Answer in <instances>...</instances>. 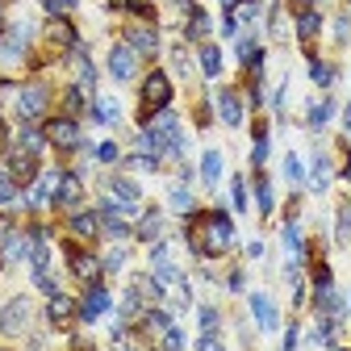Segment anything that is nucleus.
<instances>
[{
	"label": "nucleus",
	"mask_w": 351,
	"mask_h": 351,
	"mask_svg": "<svg viewBox=\"0 0 351 351\" xmlns=\"http://www.w3.org/2000/svg\"><path fill=\"white\" fill-rule=\"evenodd\" d=\"M339 239H343V243L351 239V205H347V209L339 213Z\"/></svg>",
	"instance_id": "43"
},
{
	"label": "nucleus",
	"mask_w": 351,
	"mask_h": 351,
	"mask_svg": "<svg viewBox=\"0 0 351 351\" xmlns=\"http://www.w3.org/2000/svg\"><path fill=\"white\" fill-rule=\"evenodd\" d=\"M80 201H84L80 176H75V171H63V176H59V189H55V205H59V209H75Z\"/></svg>",
	"instance_id": "11"
},
{
	"label": "nucleus",
	"mask_w": 351,
	"mask_h": 351,
	"mask_svg": "<svg viewBox=\"0 0 351 351\" xmlns=\"http://www.w3.org/2000/svg\"><path fill=\"white\" fill-rule=\"evenodd\" d=\"M134 234H138L143 243H159V234H163V213H159V209H147Z\"/></svg>",
	"instance_id": "17"
},
{
	"label": "nucleus",
	"mask_w": 351,
	"mask_h": 351,
	"mask_svg": "<svg viewBox=\"0 0 351 351\" xmlns=\"http://www.w3.org/2000/svg\"><path fill=\"white\" fill-rule=\"evenodd\" d=\"M121 351H138V347H121Z\"/></svg>",
	"instance_id": "49"
},
{
	"label": "nucleus",
	"mask_w": 351,
	"mask_h": 351,
	"mask_svg": "<svg viewBox=\"0 0 351 351\" xmlns=\"http://www.w3.org/2000/svg\"><path fill=\"white\" fill-rule=\"evenodd\" d=\"M21 59H25V42L5 34V38H0V63H21Z\"/></svg>",
	"instance_id": "22"
},
{
	"label": "nucleus",
	"mask_w": 351,
	"mask_h": 351,
	"mask_svg": "<svg viewBox=\"0 0 351 351\" xmlns=\"http://www.w3.org/2000/svg\"><path fill=\"white\" fill-rule=\"evenodd\" d=\"M343 125H347V134H351V105H347V113H343Z\"/></svg>",
	"instance_id": "47"
},
{
	"label": "nucleus",
	"mask_w": 351,
	"mask_h": 351,
	"mask_svg": "<svg viewBox=\"0 0 351 351\" xmlns=\"http://www.w3.org/2000/svg\"><path fill=\"white\" fill-rule=\"evenodd\" d=\"M143 326H147L151 335H163V330L171 326V314H167V310H147V314H143Z\"/></svg>",
	"instance_id": "28"
},
{
	"label": "nucleus",
	"mask_w": 351,
	"mask_h": 351,
	"mask_svg": "<svg viewBox=\"0 0 351 351\" xmlns=\"http://www.w3.org/2000/svg\"><path fill=\"white\" fill-rule=\"evenodd\" d=\"M93 117H97L101 125H117V117H121V113H117V101L97 97V101H93Z\"/></svg>",
	"instance_id": "24"
},
{
	"label": "nucleus",
	"mask_w": 351,
	"mask_h": 351,
	"mask_svg": "<svg viewBox=\"0 0 351 351\" xmlns=\"http://www.w3.org/2000/svg\"><path fill=\"white\" fill-rule=\"evenodd\" d=\"M171 63H176V71H180V75H189V55H184V51H176Z\"/></svg>",
	"instance_id": "45"
},
{
	"label": "nucleus",
	"mask_w": 351,
	"mask_h": 351,
	"mask_svg": "<svg viewBox=\"0 0 351 351\" xmlns=\"http://www.w3.org/2000/svg\"><path fill=\"white\" fill-rule=\"evenodd\" d=\"M255 205H259V213H263V217H268V213H272V205H276V201H272V184H268V176H259V180H255Z\"/></svg>",
	"instance_id": "27"
},
{
	"label": "nucleus",
	"mask_w": 351,
	"mask_h": 351,
	"mask_svg": "<svg viewBox=\"0 0 351 351\" xmlns=\"http://www.w3.org/2000/svg\"><path fill=\"white\" fill-rule=\"evenodd\" d=\"M330 117H335V101L326 97L322 105H314V109H310V130H322V125H326Z\"/></svg>",
	"instance_id": "31"
},
{
	"label": "nucleus",
	"mask_w": 351,
	"mask_h": 351,
	"mask_svg": "<svg viewBox=\"0 0 351 351\" xmlns=\"http://www.w3.org/2000/svg\"><path fill=\"white\" fill-rule=\"evenodd\" d=\"M47 318H51V326H55V330H67V326L80 318V305H75L67 293H55V297H51V305H47Z\"/></svg>",
	"instance_id": "7"
},
{
	"label": "nucleus",
	"mask_w": 351,
	"mask_h": 351,
	"mask_svg": "<svg viewBox=\"0 0 351 351\" xmlns=\"http://www.w3.org/2000/svg\"><path fill=\"white\" fill-rule=\"evenodd\" d=\"M217 117L226 125H243V101H239L234 88H222V93H217Z\"/></svg>",
	"instance_id": "15"
},
{
	"label": "nucleus",
	"mask_w": 351,
	"mask_h": 351,
	"mask_svg": "<svg viewBox=\"0 0 351 351\" xmlns=\"http://www.w3.org/2000/svg\"><path fill=\"white\" fill-rule=\"evenodd\" d=\"M109 193H113V201L121 205V213H134L138 209V184L134 180H130V176H113V180H109Z\"/></svg>",
	"instance_id": "10"
},
{
	"label": "nucleus",
	"mask_w": 351,
	"mask_h": 351,
	"mask_svg": "<svg viewBox=\"0 0 351 351\" xmlns=\"http://www.w3.org/2000/svg\"><path fill=\"white\" fill-rule=\"evenodd\" d=\"M47 147V134H42V130L34 125V121H21V130H17V151H42Z\"/></svg>",
	"instance_id": "16"
},
{
	"label": "nucleus",
	"mask_w": 351,
	"mask_h": 351,
	"mask_svg": "<svg viewBox=\"0 0 351 351\" xmlns=\"http://www.w3.org/2000/svg\"><path fill=\"white\" fill-rule=\"evenodd\" d=\"M29 318H34V305H29V297H13L5 310H0V330L5 335H25L29 330Z\"/></svg>",
	"instance_id": "3"
},
{
	"label": "nucleus",
	"mask_w": 351,
	"mask_h": 351,
	"mask_svg": "<svg viewBox=\"0 0 351 351\" xmlns=\"http://www.w3.org/2000/svg\"><path fill=\"white\" fill-rule=\"evenodd\" d=\"M180 347H184V330L171 322V326L163 330V351H180Z\"/></svg>",
	"instance_id": "34"
},
{
	"label": "nucleus",
	"mask_w": 351,
	"mask_h": 351,
	"mask_svg": "<svg viewBox=\"0 0 351 351\" xmlns=\"http://www.w3.org/2000/svg\"><path fill=\"white\" fill-rule=\"evenodd\" d=\"M17 201V180L9 171H0V205H13Z\"/></svg>",
	"instance_id": "32"
},
{
	"label": "nucleus",
	"mask_w": 351,
	"mask_h": 351,
	"mask_svg": "<svg viewBox=\"0 0 351 351\" xmlns=\"http://www.w3.org/2000/svg\"><path fill=\"white\" fill-rule=\"evenodd\" d=\"M184 34H189L193 42H201V38L209 34V13H205V9H193V13H189V25H184Z\"/></svg>",
	"instance_id": "25"
},
{
	"label": "nucleus",
	"mask_w": 351,
	"mask_h": 351,
	"mask_svg": "<svg viewBox=\"0 0 351 351\" xmlns=\"http://www.w3.org/2000/svg\"><path fill=\"white\" fill-rule=\"evenodd\" d=\"M42 5H47L51 17H59V13H71L75 9V0H42Z\"/></svg>",
	"instance_id": "42"
},
{
	"label": "nucleus",
	"mask_w": 351,
	"mask_h": 351,
	"mask_svg": "<svg viewBox=\"0 0 351 351\" xmlns=\"http://www.w3.org/2000/svg\"><path fill=\"white\" fill-rule=\"evenodd\" d=\"M197 318H201V330L217 335V310H213V305H201V310H197Z\"/></svg>",
	"instance_id": "37"
},
{
	"label": "nucleus",
	"mask_w": 351,
	"mask_h": 351,
	"mask_svg": "<svg viewBox=\"0 0 351 351\" xmlns=\"http://www.w3.org/2000/svg\"><path fill=\"white\" fill-rule=\"evenodd\" d=\"M97 159H101V163H113V159H117V147H113V143H101V147H97Z\"/></svg>",
	"instance_id": "44"
},
{
	"label": "nucleus",
	"mask_w": 351,
	"mask_h": 351,
	"mask_svg": "<svg viewBox=\"0 0 351 351\" xmlns=\"http://www.w3.org/2000/svg\"><path fill=\"white\" fill-rule=\"evenodd\" d=\"M343 176H347V180H351V163H347V171H343Z\"/></svg>",
	"instance_id": "48"
},
{
	"label": "nucleus",
	"mask_w": 351,
	"mask_h": 351,
	"mask_svg": "<svg viewBox=\"0 0 351 351\" xmlns=\"http://www.w3.org/2000/svg\"><path fill=\"white\" fill-rule=\"evenodd\" d=\"M318 29H322V17H318V9H301V17H297V38H301V42H310Z\"/></svg>",
	"instance_id": "21"
},
{
	"label": "nucleus",
	"mask_w": 351,
	"mask_h": 351,
	"mask_svg": "<svg viewBox=\"0 0 351 351\" xmlns=\"http://www.w3.org/2000/svg\"><path fill=\"white\" fill-rule=\"evenodd\" d=\"M285 176H289L293 184H301V180H305V167H301V159H297V155H285Z\"/></svg>",
	"instance_id": "35"
},
{
	"label": "nucleus",
	"mask_w": 351,
	"mask_h": 351,
	"mask_svg": "<svg viewBox=\"0 0 351 351\" xmlns=\"http://www.w3.org/2000/svg\"><path fill=\"white\" fill-rule=\"evenodd\" d=\"M105 310H109V293L101 289V280L88 285V293H84V301H80V322H97Z\"/></svg>",
	"instance_id": "9"
},
{
	"label": "nucleus",
	"mask_w": 351,
	"mask_h": 351,
	"mask_svg": "<svg viewBox=\"0 0 351 351\" xmlns=\"http://www.w3.org/2000/svg\"><path fill=\"white\" fill-rule=\"evenodd\" d=\"M84 109V88L75 84V88H67V113H80Z\"/></svg>",
	"instance_id": "41"
},
{
	"label": "nucleus",
	"mask_w": 351,
	"mask_h": 351,
	"mask_svg": "<svg viewBox=\"0 0 351 351\" xmlns=\"http://www.w3.org/2000/svg\"><path fill=\"white\" fill-rule=\"evenodd\" d=\"M105 272H121L125 268V247H113V251H105V263H101Z\"/></svg>",
	"instance_id": "33"
},
{
	"label": "nucleus",
	"mask_w": 351,
	"mask_h": 351,
	"mask_svg": "<svg viewBox=\"0 0 351 351\" xmlns=\"http://www.w3.org/2000/svg\"><path fill=\"white\" fill-rule=\"evenodd\" d=\"M0 130H5V125H0Z\"/></svg>",
	"instance_id": "51"
},
{
	"label": "nucleus",
	"mask_w": 351,
	"mask_h": 351,
	"mask_svg": "<svg viewBox=\"0 0 351 351\" xmlns=\"http://www.w3.org/2000/svg\"><path fill=\"white\" fill-rule=\"evenodd\" d=\"M251 314H255V326H259L263 335H272V330L280 326V314H276V305H272L268 293H251Z\"/></svg>",
	"instance_id": "8"
},
{
	"label": "nucleus",
	"mask_w": 351,
	"mask_h": 351,
	"mask_svg": "<svg viewBox=\"0 0 351 351\" xmlns=\"http://www.w3.org/2000/svg\"><path fill=\"white\" fill-rule=\"evenodd\" d=\"M171 105V80H167V71H151L147 80H143V105H138V121L143 125H151L163 109Z\"/></svg>",
	"instance_id": "2"
},
{
	"label": "nucleus",
	"mask_w": 351,
	"mask_h": 351,
	"mask_svg": "<svg viewBox=\"0 0 351 351\" xmlns=\"http://www.w3.org/2000/svg\"><path fill=\"white\" fill-rule=\"evenodd\" d=\"M125 47L138 51V55H155V51H159V34H155L151 25H130V29H125Z\"/></svg>",
	"instance_id": "12"
},
{
	"label": "nucleus",
	"mask_w": 351,
	"mask_h": 351,
	"mask_svg": "<svg viewBox=\"0 0 351 351\" xmlns=\"http://www.w3.org/2000/svg\"><path fill=\"white\" fill-rule=\"evenodd\" d=\"M125 163H130V167H138V171H155V167H159V159H155V155H147V151H138V155H130Z\"/></svg>",
	"instance_id": "36"
},
{
	"label": "nucleus",
	"mask_w": 351,
	"mask_h": 351,
	"mask_svg": "<svg viewBox=\"0 0 351 351\" xmlns=\"http://www.w3.org/2000/svg\"><path fill=\"white\" fill-rule=\"evenodd\" d=\"M109 75H113L117 84L134 80V75H138V51H130L125 42H117V47L109 51Z\"/></svg>",
	"instance_id": "5"
},
{
	"label": "nucleus",
	"mask_w": 351,
	"mask_h": 351,
	"mask_svg": "<svg viewBox=\"0 0 351 351\" xmlns=\"http://www.w3.org/2000/svg\"><path fill=\"white\" fill-rule=\"evenodd\" d=\"M130 289H134V293H138L143 301H155V305H159V301L167 297V289H163V285H159L155 276H134V280H130Z\"/></svg>",
	"instance_id": "18"
},
{
	"label": "nucleus",
	"mask_w": 351,
	"mask_h": 351,
	"mask_svg": "<svg viewBox=\"0 0 351 351\" xmlns=\"http://www.w3.org/2000/svg\"><path fill=\"white\" fill-rule=\"evenodd\" d=\"M230 197H234V209H247V180H243V176L230 180Z\"/></svg>",
	"instance_id": "38"
},
{
	"label": "nucleus",
	"mask_w": 351,
	"mask_h": 351,
	"mask_svg": "<svg viewBox=\"0 0 351 351\" xmlns=\"http://www.w3.org/2000/svg\"><path fill=\"white\" fill-rule=\"evenodd\" d=\"M47 143H55V147H63V151L80 147L84 138H80V125H75V117H55V121H47Z\"/></svg>",
	"instance_id": "6"
},
{
	"label": "nucleus",
	"mask_w": 351,
	"mask_h": 351,
	"mask_svg": "<svg viewBox=\"0 0 351 351\" xmlns=\"http://www.w3.org/2000/svg\"><path fill=\"white\" fill-rule=\"evenodd\" d=\"M201 71H205L209 80H217V75H222V51H217V47H209V42L201 47Z\"/></svg>",
	"instance_id": "23"
},
{
	"label": "nucleus",
	"mask_w": 351,
	"mask_h": 351,
	"mask_svg": "<svg viewBox=\"0 0 351 351\" xmlns=\"http://www.w3.org/2000/svg\"><path fill=\"white\" fill-rule=\"evenodd\" d=\"M9 176H13L17 184H29L34 176H38V155L34 151H13L9 155Z\"/></svg>",
	"instance_id": "13"
},
{
	"label": "nucleus",
	"mask_w": 351,
	"mask_h": 351,
	"mask_svg": "<svg viewBox=\"0 0 351 351\" xmlns=\"http://www.w3.org/2000/svg\"><path fill=\"white\" fill-rule=\"evenodd\" d=\"M67 259H71V272L80 276V280H88V285H97V276H101V263L88 255V251H80V247H67Z\"/></svg>",
	"instance_id": "14"
},
{
	"label": "nucleus",
	"mask_w": 351,
	"mask_h": 351,
	"mask_svg": "<svg viewBox=\"0 0 351 351\" xmlns=\"http://www.w3.org/2000/svg\"><path fill=\"white\" fill-rule=\"evenodd\" d=\"M201 176H205L209 189L222 180V151H205V155H201Z\"/></svg>",
	"instance_id": "20"
},
{
	"label": "nucleus",
	"mask_w": 351,
	"mask_h": 351,
	"mask_svg": "<svg viewBox=\"0 0 351 351\" xmlns=\"http://www.w3.org/2000/svg\"><path fill=\"white\" fill-rule=\"evenodd\" d=\"M13 239H17V226H13V217H5V213H0V251H5Z\"/></svg>",
	"instance_id": "39"
},
{
	"label": "nucleus",
	"mask_w": 351,
	"mask_h": 351,
	"mask_svg": "<svg viewBox=\"0 0 351 351\" xmlns=\"http://www.w3.org/2000/svg\"><path fill=\"white\" fill-rule=\"evenodd\" d=\"M97 230H101V213L88 209V213H75V217H71V234H75V239H93Z\"/></svg>",
	"instance_id": "19"
},
{
	"label": "nucleus",
	"mask_w": 351,
	"mask_h": 351,
	"mask_svg": "<svg viewBox=\"0 0 351 351\" xmlns=\"http://www.w3.org/2000/svg\"><path fill=\"white\" fill-rule=\"evenodd\" d=\"M167 201H171V209H180V213H193V193H189L184 184H171Z\"/></svg>",
	"instance_id": "29"
},
{
	"label": "nucleus",
	"mask_w": 351,
	"mask_h": 351,
	"mask_svg": "<svg viewBox=\"0 0 351 351\" xmlns=\"http://www.w3.org/2000/svg\"><path fill=\"white\" fill-rule=\"evenodd\" d=\"M47 88L42 84H25V88H17V113H21V121H38L42 113H47Z\"/></svg>",
	"instance_id": "4"
},
{
	"label": "nucleus",
	"mask_w": 351,
	"mask_h": 351,
	"mask_svg": "<svg viewBox=\"0 0 351 351\" xmlns=\"http://www.w3.org/2000/svg\"><path fill=\"white\" fill-rule=\"evenodd\" d=\"M310 75H314L318 88H330V84H335V67L322 63V59H310Z\"/></svg>",
	"instance_id": "30"
},
{
	"label": "nucleus",
	"mask_w": 351,
	"mask_h": 351,
	"mask_svg": "<svg viewBox=\"0 0 351 351\" xmlns=\"http://www.w3.org/2000/svg\"><path fill=\"white\" fill-rule=\"evenodd\" d=\"M226 285H230V293H239V289H243V272H230V280H226Z\"/></svg>",
	"instance_id": "46"
},
{
	"label": "nucleus",
	"mask_w": 351,
	"mask_h": 351,
	"mask_svg": "<svg viewBox=\"0 0 351 351\" xmlns=\"http://www.w3.org/2000/svg\"><path fill=\"white\" fill-rule=\"evenodd\" d=\"M301 5H314V0H301Z\"/></svg>",
	"instance_id": "50"
},
{
	"label": "nucleus",
	"mask_w": 351,
	"mask_h": 351,
	"mask_svg": "<svg viewBox=\"0 0 351 351\" xmlns=\"http://www.w3.org/2000/svg\"><path fill=\"white\" fill-rule=\"evenodd\" d=\"M197 351H226V343L217 339V335H209V330H201V339H197Z\"/></svg>",
	"instance_id": "40"
},
{
	"label": "nucleus",
	"mask_w": 351,
	"mask_h": 351,
	"mask_svg": "<svg viewBox=\"0 0 351 351\" xmlns=\"http://www.w3.org/2000/svg\"><path fill=\"white\" fill-rule=\"evenodd\" d=\"M314 193H326V184H330V155H314Z\"/></svg>",
	"instance_id": "26"
},
{
	"label": "nucleus",
	"mask_w": 351,
	"mask_h": 351,
	"mask_svg": "<svg viewBox=\"0 0 351 351\" xmlns=\"http://www.w3.org/2000/svg\"><path fill=\"white\" fill-rule=\"evenodd\" d=\"M189 243L201 259H217L230 243H234V222H230V213L222 209H213V213H197L193 217V230H189Z\"/></svg>",
	"instance_id": "1"
}]
</instances>
